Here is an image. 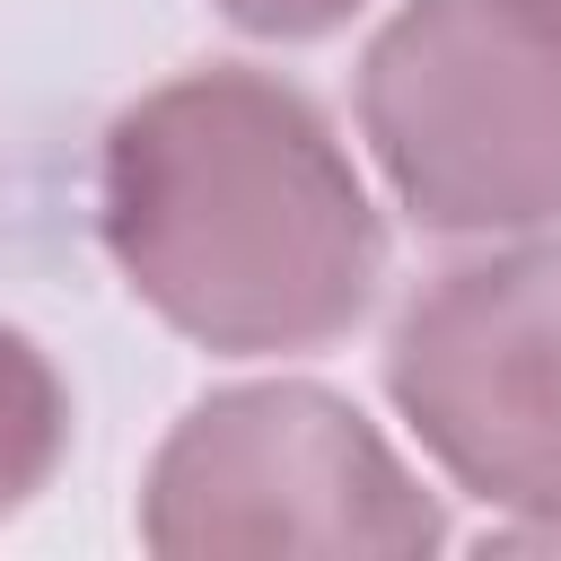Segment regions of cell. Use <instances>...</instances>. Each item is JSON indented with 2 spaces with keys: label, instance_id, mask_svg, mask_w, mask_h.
<instances>
[{
  "label": "cell",
  "instance_id": "6da1fadb",
  "mask_svg": "<svg viewBox=\"0 0 561 561\" xmlns=\"http://www.w3.org/2000/svg\"><path fill=\"white\" fill-rule=\"evenodd\" d=\"M96 228L131 298L228 359L324 351L386 280V228L324 105L237 61L114 114Z\"/></svg>",
  "mask_w": 561,
  "mask_h": 561
},
{
  "label": "cell",
  "instance_id": "7a4b0ae2",
  "mask_svg": "<svg viewBox=\"0 0 561 561\" xmlns=\"http://www.w3.org/2000/svg\"><path fill=\"white\" fill-rule=\"evenodd\" d=\"M359 131L394 202L438 237L561 219V9L403 0L359 61Z\"/></svg>",
  "mask_w": 561,
  "mask_h": 561
},
{
  "label": "cell",
  "instance_id": "3957f363",
  "mask_svg": "<svg viewBox=\"0 0 561 561\" xmlns=\"http://www.w3.org/2000/svg\"><path fill=\"white\" fill-rule=\"evenodd\" d=\"M140 543L167 561H228V552H368L421 561L447 543L438 500L403 473V456L342 403L333 386H228L202 394L149 482H140Z\"/></svg>",
  "mask_w": 561,
  "mask_h": 561
},
{
  "label": "cell",
  "instance_id": "277c9868",
  "mask_svg": "<svg viewBox=\"0 0 561 561\" xmlns=\"http://www.w3.org/2000/svg\"><path fill=\"white\" fill-rule=\"evenodd\" d=\"M386 394L482 508L561 535V237L447 263L386 333Z\"/></svg>",
  "mask_w": 561,
  "mask_h": 561
},
{
  "label": "cell",
  "instance_id": "5b68a950",
  "mask_svg": "<svg viewBox=\"0 0 561 561\" xmlns=\"http://www.w3.org/2000/svg\"><path fill=\"white\" fill-rule=\"evenodd\" d=\"M61 447H70V386L18 324H0V517H18L53 482Z\"/></svg>",
  "mask_w": 561,
  "mask_h": 561
},
{
  "label": "cell",
  "instance_id": "8992f818",
  "mask_svg": "<svg viewBox=\"0 0 561 561\" xmlns=\"http://www.w3.org/2000/svg\"><path fill=\"white\" fill-rule=\"evenodd\" d=\"M351 9H359V0H219V18H228V26H245V35H272V44L333 35Z\"/></svg>",
  "mask_w": 561,
  "mask_h": 561
},
{
  "label": "cell",
  "instance_id": "52a82bcc",
  "mask_svg": "<svg viewBox=\"0 0 561 561\" xmlns=\"http://www.w3.org/2000/svg\"><path fill=\"white\" fill-rule=\"evenodd\" d=\"M552 9H561V0H552Z\"/></svg>",
  "mask_w": 561,
  "mask_h": 561
}]
</instances>
